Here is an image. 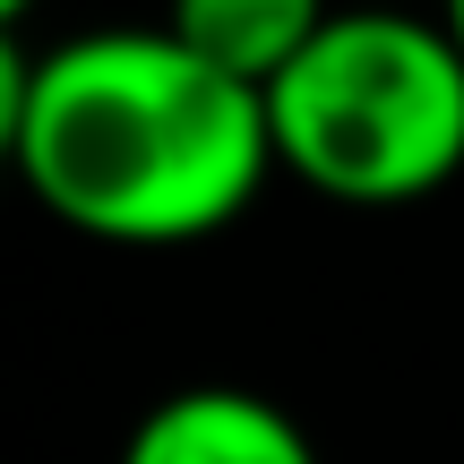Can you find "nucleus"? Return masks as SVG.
Here are the masks:
<instances>
[{"label":"nucleus","mask_w":464,"mask_h":464,"mask_svg":"<svg viewBox=\"0 0 464 464\" xmlns=\"http://www.w3.org/2000/svg\"><path fill=\"white\" fill-rule=\"evenodd\" d=\"M0 138L52 224L112 249H189L276 181L266 86L172 26H86L0 52Z\"/></svg>","instance_id":"obj_1"},{"label":"nucleus","mask_w":464,"mask_h":464,"mask_svg":"<svg viewBox=\"0 0 464 464\" xmlns=\"http://www.w3.org/2000/svg\"><path fill=\"white\" fill-rule=\"evenodd\" d=\"M276 164L335 207H413L464 172V44L404 0H344L266 86Z\"/></svg>","instance_id":"obj_2"},{"label":"nucleus","mask_w":464,"mask_h":464,"mask_svg":"<svg viewBox=\"0 0 464 464\" xmlns=\"http://www.w3.org/2000/svg\"><path fill=\"white\" fill-rule=\"evenodd\" d=\"M121 464H318V448L258 387H181L138 413Z\"/></svg>","instance_id":"obj_3"},{"label":"nucleus","mask_w":464,"mask_h":464,"mask_svg":"<svg viewBox=\"0 0 464 464\" xmlns=\"http://www.w3.org/2000/svg\"><path fill=\"white\" fill-rule=\"evenodd\" d=\"M335 9L344 0H164V26L181 44H198L207 61H224L232 78L276 86Z\"/></svg>","instance_id":"obj_4"},{"label":"nucleus","mask_w":464,"mask_h":464,"mask_svg":"<svg viewBox=\"0 0 464 464\" xmlns=\"http://www.w3.org/2000/svg\"><path fill=\"white\" fill-rule=\"evenodd\" d=\"M439 17H448V34L464 44V0H439Z\"/></svg>","instance_id":"obj_5"},{"label":"nucleus","mask_w":464,"mask_h":464,"mask_svg":"<svg viewBox=\"0 0 464 464\" xmlns=\"http://www.w3.org/2000/svg\"><path fill=\"white\" fill-rule=\"evenodd\" d=\"M34 9V0H0V17H9V26H17V17H26Z\"/></svg>","instance_id":"obj_6"}]
</instances>
